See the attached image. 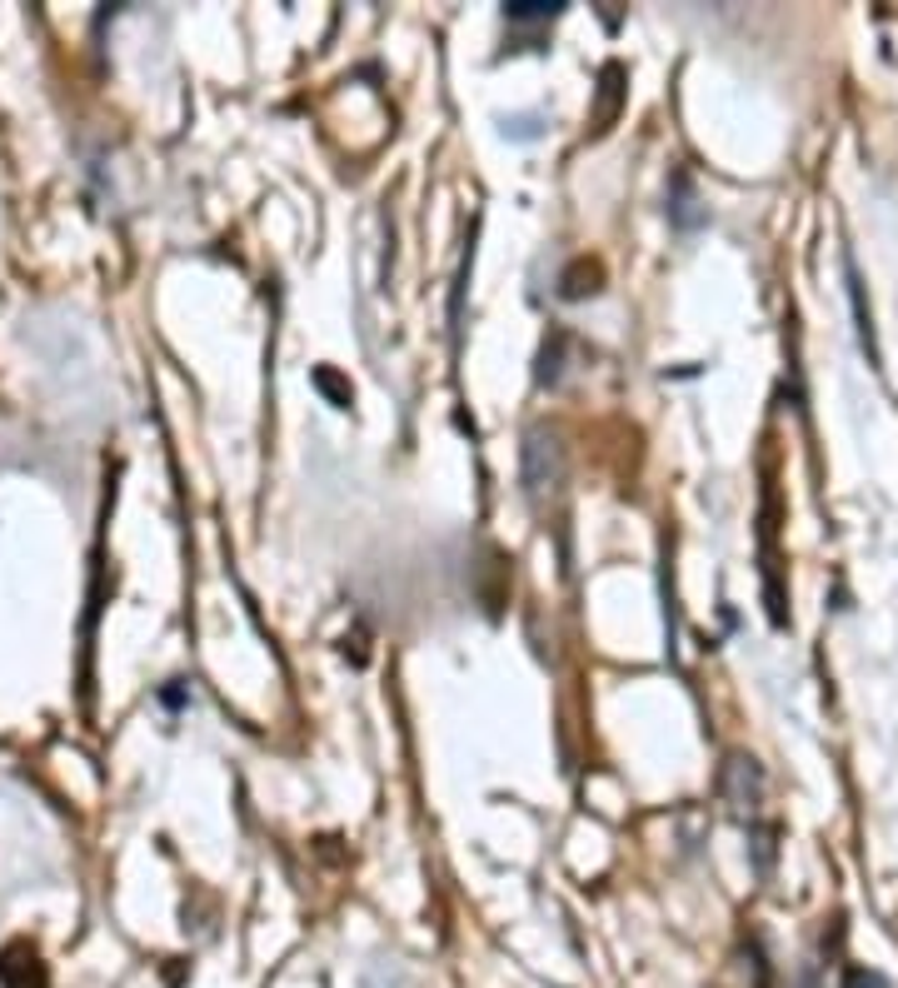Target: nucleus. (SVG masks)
<instances>
[{
    "instance_id": "3",
    "label": "nucleus",
    "mask_w": 898,
    "mask_h": 988,
    "mask_svg": "<svg viewBox=\"0 0 898 988\" xmlns=\"http://www.w3.org/2000/svg\"><path fill=\"white\" fill-rule=\"evenodd\" d=\"M669 220L679 230L703 225V210H699V190H694L689 170H674V196H669Z\"/></svg>"
},
{
    "instance_id": "4",
    "label": "nucleus",
    "mask_w": 898,
    "mask_h": 988,
    "mask_svg": "<svg viewBox=\"0 0 898 988\" xmlns=\"http://www.w3.org/2000/svg\"><path fill=\"white\" fill-rule=\"evenodd\" d=\"M599 280H605V265L599 260H574L559 280L564 300H585V295H599Z\"/></svg>"
},
{
    "instance_id": "5",
    "label": "nucleus",
    "mask_w": 898,
    "mask_h": 988,
    "mask_svg": "<svg viewBox=\"0 0 898 988\" xmlns=\"http://www.w3.org/2000/svg\"><path fill=\"white\" fill-rule=\"evenodd\" d=\"M574 349V340L569 335H550L544 340V349H540V369H534V375H540V385H559L564 380V355H569Z\"/></svg>"
},
{
    "instance_id": "6",
    "label": "nucleus",
    "mask_w": 898,
    "mask_h": 988,
    "mask_svg": "<svg viewBox=\"0 0 898 988\" xmlns=\"http://www.w3.org/2000/svg\"><path fill=\"white\" fill-rule=\"evenodd\" d=\"M564 5H544V0H520V5H505V21L509 25H540V21H559Z\"/></svg>"
},
{
    "instance_id": "2",
    "label": "nucleus",
    "mask_w": 898,
    "mask_h": 988,
    "mask_svg": "<svg viewBox=\"0 0 898 988\" xmlns=\"http://www.w3.org/2000/svg\"><path fill=\"white\" fill-rule=\"evenodd\" d=\"M719 793H724V804L734 814H754L764 804V769L754 759H744V754H734L724 764V774H719Z\"/></svg>"
},
{
    "instance_id": "10",
    "label": "nucleus",
    "mask_w": 898,
    "mask_h": 988,
    "mask_svg": "<svg viewBox=\"0 0 898 988\" xmlns=\"http://www.w3.org/2000/svg\"><path fill=\"white\" fill-rule=\"evenodd\" d=\"M803 988H813V974H803Z\"/></svg>"
},
{
    "instance_id": "9",
    "label": "nucleus",
    "mask_w": 898,
    "mask_h": 988,
    "mask_svg": "<svg viewBox=\"0 0 898 988\" xmlns=\"http://www.w3.org/2000/svg\"><path fill=\"white\" fill-rule=\"evenodd\" d=\"M314 385L335 395V404H350V390H340V380H335V375H325V369H320V375H314Z\"/></svg>"
},
{
    "instance_id": "8",
    "label": "nucleus",
    "mask_w": 898,
    "mask_h": 988,
    "mask_svg": "<svg viewBox=\"0 0 898 988\" xmlns=\"http://www.w3.org/2000/svg\"><path fill=\"white\" fill-rule=\"evenodd\" d=\"M754 864L758 874H768V864H774V829H758L754 834Z\"/></svg>"
},
{
    "instance_id": "1",
    "label": "nucleus",
    "mask_w": 898,
    "mask_h": 988,
    "mask_svg": "<svg viewBox=\"0 0 898 988\" xmlns=\"http://www.w3.org/2000/svg\"><path fill=\"white\" fill-rule=\"evenodd\" d=\"M564 485V445L550 430H530L524 435V489L530 500H550Z\"/></svg>"
},
{
    "instance_id": "7",
    "label": "nucleus",
    "mask_w": 898,
    "mask_h": 988,
    "mask_svg": "<svg viewBox=\"0 0 898 988\" xmlns=\"http://www.w3.org/2000/svg\"><path fill=\"white\" fill-rule=\"evenodd\" d=\"M844 988H894V984H888V978L878 974V968H849V974H844Z\"/></svg>"
}]
</instances>
